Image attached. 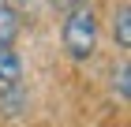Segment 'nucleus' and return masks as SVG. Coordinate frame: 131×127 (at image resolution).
Masks as SVG:
<instances>
[{"mask_svg":"<svg viewBox=\"0 0 131 127\" xmlns=\"http://www.w3.org/2000/svg\"><path fill=\"white\" fill-rule=\"evenodd\" d=\"M64 49L75 60H86L97 49V15L90 8H75L64 19Z\"/></svg>","mask_w":131,"mask_h":127,"instance_id":"obj_1","label":"nucleus"},{"mask_svg":"<svg viewBox=\"0 0 131 127\" xmlns=\"http://www.w3.org/2000/svg\"><path fill=\"white\" fill-rule=\"evenodd\" d=\"M19 78H23V60H19V52H11V45H8V49H0V90L19 86Z\"/></svg>","mask_w":131,"mask_h":127,"instance_id":"obj_2","label":"nucleus"},{"mask_svg":"<svg viewBox=\"0 0 131 127\" xmlns=\"http://www.w3.org/2000/svg\"><path fill=\"white\" fill-rule=\"evenodd\" d=\"M19 34V15L8 8V4H0V49H8L11 41Z\"/></svg>","mask_w":131,"mask_h":127,"instance_id":"obj_3","label":"nucleus"},{"mask_svg":"<svg viewBox=\"0 0 131 127\" xmlns=\"http://www.w3.org/2000/svg\"><path fill=\"white\" fill-rule=\"evenodd\" d=\"M112 34H116V41H120V49L131 45V8H127V4L112 15Z\"/></svg>","mask_w":131,"mask_h":127,"instance_id":"obj_4","label":"nucleus"},{"mask_svg":"<svg viewBox=\"0 0 131 127\" xmlns=\"http://www.w3.org/2000/svg\"><path fill=\"white\" fill-rule=\"evenodd\" d=\"M19 108H26V97H23V90H19V86L0 90V112H4V116H15Z\"/></svg>","mask_w":131,"mask_h":127,"instance_id":"obj_5","label":"nucleus"},{"mask_svg":"<svg viewBox=\"0 0 131 127\" xmlns=\"http://www.w3.org/2000/svg\"><path fill=\"white\" fill-rule=\"evenodd\" d=\"M127 64H120V67L112 71V90H116V94H120V101H127Z\"/></svg>","mask_w":131,"mask_h":127,"instance_id":"obj_6","label":"nucleus"}]
</instances>
